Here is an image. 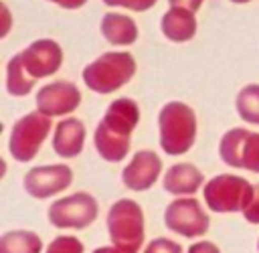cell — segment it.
<instances>
[{
	"label": "cell",
	"instance_id": "7",
	"mask_svg": "<svg viewBox=\"0 0 259 253\" xmlns=\"http://www.w3.org/2000/svg\"><path fill=\"white\" fill-rule=\"evenodd\" d=\"M97 215H99V204L95 196L89 192H73L63 198H57L47 210V217L53 227L75 229V231L93 225Z\"/></svg>",
	"mask_w": 259,
	"mask_h": 253
},
{
	"label": "cell",
	"instance_id": "17",
	"mask_svg": "<svg viewBox=\"0 0 259 253\" xmlns=\"http://www.w3.org/2000/svg\"><path fill=\"white\" fill-rule=\"evenodd\" d=\"M99 30L103 38L113 47H127L138 40L136 20L121 12H105L99 22Z\"/></svg>",
	"mask_w": 259,
	"mask_h": 253
},
{
	"label": "cell",
	"instance_id": "18",
	"mask_svg": "<svg viewBox=\"0 0 259 253\" xmlns=\"http://www.w3.org/2000/svg\"><path fill=\"white\" fill-rule=\"evenodd\" d=\"M0 253H42V239L28 229L6 231L0 237Z\"/></svg>",
	"mask_w": 259,
	"mask_h": 253
},
{
	"label": "cell",
	"instance_id": "5",
	"mask_svg": "<svg viewBox=\"0 0 259 253\" xmlns=\"http://www.w3.org/2000/svg\"><path fill=\"white\" fill-rule=\"evenodd\" d=\"M255 194V184L237 174H217L202 186L204 204L212 213H243Z\"/></svg>",
	"mask_w": 259,
	"mask_h": 253
},
{
	"label": "cell",
	"instance_id": "26",
	"mask_svg": "<svg viewBox=\"0 0 259 253\" xmlns=\"http://www.w3.org/2000/svg\"><path fill=\"white\" fill-rule=\"evenodd\" d=\"M0 14H2V30H0V36H6L12 28V14L6 6V2H0Z\"/></svg>",
	"mask_w": 259,
	"mask_h": 253
},
{
	"label": "cell",
	"instance_id": "31",
	"mask_svg": "<svg viewBox=\"0 0 259 253\" xmlns=\"http://www.w3.org/2000/svg\"><path fill=\"white\" fill-rule=\"evenodd\" d=\"M257 251H259V239H257Z\"/></svg>",
	"mask_w": 259,
	"mask_h": 253
},
{
	"label": "cell",
	"instance_id": "2",
	"mask_svg": "<svg viewBox=\"0 0 259 253\" xmlns=\"http://www.w3.org/2000/svg\"><path fill=\"white\" fill-rule=\"evenodd\" d=\"M196 113L184 101H168L158 111V142L168 156L186 154L196 142Z\"/></svg>",
	"mask_w": 259,
	"mask_h": 253
},
{
	"label": "cell",
	"instance_id": "24",
	"mask_svg": "<svg viewBox=\"0 0 259 253\" xmlns=\"http://www.w3.org/2000/svg\"><path fill=\"white\" fill-rule=\"evenodd\" d=\"M243 217L247 223L259 225V184H255V194H253L251 202L247 204V208L243 210Z\"/></svg>",
	"mask_w": 259,
	"mask_h": 253
},
{
	"label": "cell",
	"instance_id": "12",
	"mask_svg": "<svg viewBox=\"0 0 259 253\" xmlns=\"http://www.w3.org/2000/svg\"><path fill=\"white\" fill-rule=\"evenodd\" d=\"M20 61L32 79L55 75L63 65V49L53 38H36L20 53Z\"/></svg>",
	"mask_w": 259,
	"mask_h": 253
},
{
	"label": "cell",
	"instance_id": "11",
	"mask_svg": "<svg viewBox=\"0 0 259 253\" xmlns=\"http://www.w3.org/2000/svg\"><path fill=\"white\" fill-rule=\"evenodd\" d=\"M36 109L49 117H65L81 105V91L73 81L57 79L42 85L36 95Z\"/></svg>",
	"mask_w": 259,
	"mask_h": 253
},
{
	"label": "cell",
	"instance_id": "13",
	"mask_svg": "<svg viewBox=\"0 0 259 253\" xmlns=\"http://www.w3.org/2000/svg\"><path fill=\"white\" fill-rule=\"evenodd\" d=\"M162 174V158L154 150H138L121 170V182L134 192L150 190Z\"/></svg>",
	"mask_w": 259,
	"mask_h": 253
},
{
	"label": "cell",
	"instance_id": "1",
	"mask_svg": "<svg viewBox=\"0 0 259 253\" xmlns=\"http://www.w3.org/2000/svg\"><path fill=\"white\" fill-rule=\"evenodd\" d=\"M140 123V105L132 97L113 99L93 134V146L105 162H121L130 154L132 134Z\"/></svg>",
	"mask_w": 259,
	"mask_h": 253
},
{
	"label": "cell",
	"instance_id": "3",
	"mask_svg": "<svg viewBox=\"0 0 259 253\" xmlns=\"http://www.w3.org/2000/svg\"><path fill=\"white\" fill-rule=\"evenodd\" d=\"M136 59L125 51H109L99 55L83 69V83L99 95L113 93L130 83L136 75Z\"/></svg>",
	"mask_w": 259,
	"mask_h": 253
},
{
	"label": "cell",
	"instance_id": "30",
	"mask_svg": "<svg viewBox=\"0 0 259 253\" xmlns=\"http://www.w3.org/2000/svg\"><path fill=\"white\" fill-rule=\"evenodd\" d=\"M233 4H247V2H251V0H231Z\"/></svg>",
	"mask_w": 259,
	"mask_h": 253
},
{
	"label": "cell",
	"instance_id": "9",
	"mask_svg": "<svg viewBox=\"0 0 259 253\" xmlns=\"http://www.w3.org/2000/svg\"><path fill=\"white\" fill-rule=\"evenodd\" d=\"M164 223L172 233L186 239L202 237L210 227L204 206L194 196H176L172 202H168L164 210Z\"/></svg>",
	"mask_w": 259,
	"mask_h": 253
},
{
	"label": "cell",
	"instance_id": "19",
	"mask_svg": "<svg viewBox=\"0 0 259 253\" xmlns=\"http://www.w3.org/2000/svg\"><path fill=\"white\" fill-rule=\"evenodd\" d=\"M34 83H36V79H32L26 73V69L20 61V55L18 53L12 55L6 63V91L12 97H26L32 91Z\"/></svg>",
	"mask_w": 259,
	"mask_h": 253
},
{
	"label": "cell",
	"instance_id": "20",
	"mask_svg": "<svg viewBox=\"0 0 259 253\" xmlns=\"http://www.w3.org/2000/svg\"><path fill=\"white\" fill-rule=\"evenodd\" d=\"M237 115L251 125H259V83H249L235 97Z\"/></svg>",
	"mask_w": 259,
	"mask_h": 253
},
{
	"label": "cell",
	"instance_id": "27",
	"mask_svg": "<svg viewBox=\"0 0 259 253\" xmlns=\"http://www.w3.org/2000/svg\"><path fill=\"white\" fill-rule=\"evenodd\" d=\"M204 0H168L170 6H182V8H188L192 12H198L200 6H202Z\"/></svg>",
	"mask_w": 259,
	"mask_h": 253
},
{
	"label": "cell",
	"instance_id": "6",
	"mask_svg": "<svg viewBox=\"0 0 259 253\" xmlns=\"http://www.w3.org/2000/svg\"><path fill=\"white\" fill-rule=\"evenodd\" d=\"M51 119L53 117L40 113L38 109L16 119L8 138V152L16 162H22V164L30 162L38 154L40 146L49 138V132L53 125Z\"/></svg>",
	"mask_w": 259,
	"mask_h": 253
},
{
	"label": "cell",
	"instance_id": "25",
	"mask_svg": "<svg viewBox=\"0 0 259 253\" xmlns=\"http://www.w3.org/2000/svg\"><path fill=\"white\" fill-rule=\"evenodd\" d=\"M186 253H221V249L212 243V241H194Z\"/></svg>",
	"mask_w": 259,
	"mask_h": 253
},
{
	"label": "cell",
	"instance_id": "23",
	"mask_svg": "<svg viewBox=\"0 0 259 253\" xmlns=\"http://www.w3.org/2000/svg\"><path fill=\"white\" fill-rule=\"evenodd\" d=\"M101 2L107 4V6H113V8H127V10H134V12H146L158 0H101Z\"/></svg>",
	"mask_w": 259,
	"mask_h": 253
},
{
	"label": "cell",
	"instance_id": "4",
	"mask_svg": "<svg viewBox=\"0 0 259 253\" xmlns=\"http://www.w3.org/2000/svg\"><path fill=\"white\" fill-rule=\"evenodd\" d=\"M107 235L111 245L125 251H140L146 239V221L142 206L132 198L115 200L107 210Z\"/></svg>",
	"mask_w": 259,
	"mask_h": 253
},
{
	"label": "cell",
	"instance_id": "15",
	"mask_svg": "<svg viewBox=\"0 0 259 253\" xmlns=\"http://www.w3.org/2000/svg\"><path fill=\"white\" fill-rule=\"evenodd\" d=\"M162 186L174 196H192L204 186V174L190 162H178L164 172Z\"/></svg>",
	"mask_w": 259,
	"mask_h": 253
},
{
	"label": "cell",
	"instance_id": "10",
	"mask_svg": "<svg viewBox=\"0 0 259 253\" xmlns=\"http://www.w3.org/2000/svg\"><path fill=\"white\" fill-rule=\"evenodd\" d=\"M71 182H73V170L67 164L32 166L22 178V186L26 194L38 200L63 192L65 188L71 186Z\"/></svg>",
	"mask_w": 259,
	"mask_h": 253
},
{
	"label": "cell",
	"instance_id": "21",
	"mask_svg": "<svg viewBox=\"0 0 259 253\" xmlns=\"http://www.w3.org/2000/svg\"><path fill=\"white\" fill-rule=\"evenodd\" d=\"M83 251H85L83 243L77 237H71V235L55 237L49 243V247L45 249V253H83Z\"/></svg>",
	"mask_w": 259,
	"mask_h": 253
},
{
	"label": "cell",
	"instance_id": "16",
	"mask_svg": "<svg viewBox=\"0 0 259 253\" xmlns=\"http://www.w3.org/2000/svg\"><path fill=\"white\" fill-rule=\"evenodd\" d=\"M160 30L170 43H188L194 38L198 30L196 12L182 8V6H170L162 14Z\"/></svg>",
	"mask_w": 259,
	"mask_h": 253
},
{
	"label": "cell",
	"instance_id": "14",
	"mask_svg": "<svg viewBox=\"0 0 259 253\" xmlns=\"http://www.w3.org/2000/svg\"><path fill=\"white\" fill-rule=\"evenodd\" d=\"M87 128L79 117H63L53 132V150L61 158H77L85 148Z\"/></svg>",
	"mask_w": 259,
	"mask_h": 253
},
{
	"label": "cell",
	"instance_id": "8",
	"mask_svg": "<svg viewBox=\"0 0 259 253\" xmlns=\"http://www.w3.org/2000/svg\"><path fill=\"white\" fill-rule=\"evenodd\" d=\"M219 156L231 168L259 174V132L231 128L219 142Z\"/></svg>",
	"mask_w": 259,
	"mask_h": 253
},
{
	"label": "cell",
	"instance_id": "22",
	"mask_svg": "<svg viewBox=\"0 0 259 253\" xmlns=\"http://www.w3.org/2000/svg\"><path fill=\"white\" fill-rule=\"evenodd\" d=\"M144 253H184V251H182L180 243L166 239V237H156L146 245Z\"/></svg>",
	"mask_w": 259,
	"mask_h": 253
},
{
	"label": "cell",
	"instance_id": "29",
	"mask_svg": "<svg viewBox=\"0 0 259 253\" xmlns=\"http://www.w3.org/2000/svg\"><path fill=\"white\" fill-rule=\"evenodd\" d=\"M93 253H136V251H125V249H119L115 245H105V247L93 249Z\"/></svg>",
	"mask_w": 259,
	"mask_h": 253
},
{
	"label": "cell",
	"instance_id": "28",
	"mask_svg": "<svg viewBox=\"0 0 259 253\" xmlns=\"http://www.w3.org/2000/svg\"><path fill=\"white\" fill-rule=\"evenodd\" d=\"M49 2H53L61 8H65V10H77V8L87 4V0H49Z\"/></svg>",
	"mask_w": 259,
	"mask_h": 253
}]
</instances>
